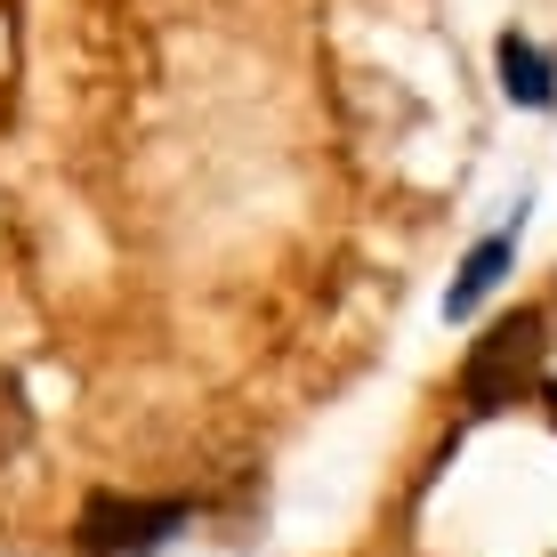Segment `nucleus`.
<instances>
[{
    "label": "nucleus",
    "instance_id": "1",
    "mask_svg": "<svg viewBox=\"0 0 557 557\" xmlns=\"http://www.w3.org/2000/svg\"><path fill=\"white\" fill-rule=\"evenodd\" d=\"M542 372H549V315L542 307H517V315H502L469 348V363H460V405L476 420L509 412V405H525V396L542 388Z\"/></svg>",
    "mask_w": 557,
    "mask_h": 557
},
{
    "label": "nucleus",
    "instance_id": "2",
    "mask_svg": "<svg viewBox=\"0 0 557 557\" xmlns=\"http://www.w3.org/2000/svg\"><path fill=\"white\" fill-rule=\"evenodd\" d=\"M186 525V502H129V493H89L73 549L82 557H153Z\"/></svg>",
    "mask_w": 557,
    "mask_h": 557
},
{
    "label": "nucleus",
    "instance_id": "3",
    "mask_svg": "<svg viewBox=\"0 0 557 557\" xmlns=\"http://www.w3.org/2000/svg\"><path fill=\"white\" fill-rule=\"evenodd\" d=\"M517 235H525V219L502 226V235H485L469 259H460V275H453V292H445V323H469L476 307L502 292V275H509V259H517Z\"/></svg>",
    "mask_w": 557,
    "mask_h": 557
},
{
    "label": "nucleus",
    "instance_id": "4",
    "mask_svg": "<svg viewBox=\"0 0 557 557\" xmlns=\"http://www.w3.org/2000/svg\"><path fill=\"white\" fill-rule=\"evenodd\" d=\"M493 65H502V98H509V106H533V113H549V106H557V73H549V57L533 49L525 33H502Z\"/></svg>",
    "mask_w": 557,
    "mask_h": 557
}]
</instances>
